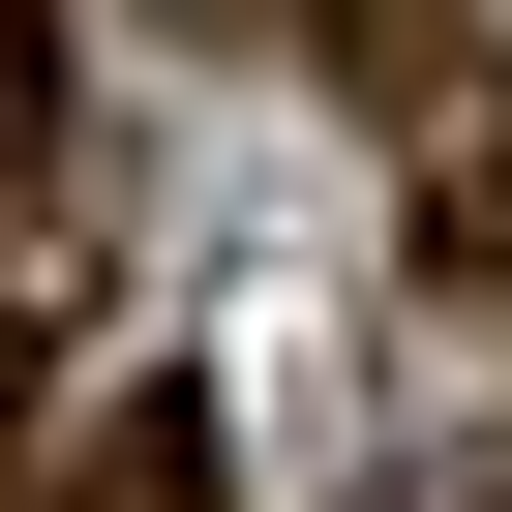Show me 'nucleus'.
Returning a JSON list of instances; mask_svg holds the SVG:
<instances>
[{
    "mask_svg": "<svg viewBox=\"0 0 512 512\" xmlns=\"http://www.w3.org/2000/svg\"><path fill=\"white\" fill-rule=\"evenodd\" d=\"M332 61H362L392 121H482V0H332Z\"/></svg>",
    "mask_w": 512,
    "mask_h": 512,
    "instance_id": "obj_1",
    "label": "nucleus"
},
{
    "mask_svg": "<svg viewBox=\"0 0 512 512\" xmlns=\"http://www.w3.org/2000/svg\"><path fill=\"white\" fill-rule=\"evenodd\" d=\"M61 512H211V452H181V392H151V422H121V452H91Z\"/></svg>",
    "mask_w": 512,
    "mask_h": 512,
    "instance_id": "obj_2",
    "label": "nucleus"
}]
</instances>
